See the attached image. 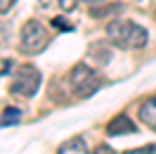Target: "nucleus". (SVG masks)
<instances>
[{"instance_id":"14","label":"nucleus","mask_w":156,"mask_h":154,"mask_svg":"<svg viewBox=\"0 0 156 154\" xmlns=\"http://www.w3.org/2000/svg\"><path fill=\"white\" fill-rule=\"evenodd\" d=\"M85 2H102V0H85Z\"/></svg>"},{"instance_id":"4","label":"nucleus","mask_w":156,"mask_h":154,"mask_svg":"<svg viewBox=\"0 0 156 154\" xmlns=\"http://www.w3.org/2000/svg\"><path fill=\"white\" fill-rule=\"evenodd\" d=\"M45 45H48V33L40 26V21H26L21 29L19 48L24 52H40Z\"/></svg>"},{"instance_id":"10","label":"nucleus","mask_w":156,"mask_h":154,"mask_svg":"<svg viewBox=\"0 0 156 154\" xmlns=\"http://www.w3.org/2000/svg\"><path fill=\"white\" fill-rule=\"evenodd\" d=\"M76 2H78V0H59V5H62V10H64V12H71L73 7H76Z\"/></svg>"},{"instance_id":"1","label":"nucleus","mask_w":156,"mask_h":154,"mask_svg":"<svg viewBox=\"0 0 156 154\" xmlns=\"http://www.w3.org/2000/svg\"><path fill=\"white\" fill-rule=\"evenodd\" d=\"M107 36L116 48H123V50L144 48L147 40H149V33H147L144 26H140L130 19H111L107 24Z\"/></svg>"},{"instance_id":"8","label":"nucleus","mask_w":156,"mask_h":154,"mask_svg":"<svg viewBox=\"0 0 156 154\" xmlns=\"http://www.w3.org/2000/svg\"><path fill=\"white\" fill-rule=\"evenodd\" d=\"M19 121H21V109H17V107H7L0 116V126H14Z\"/></svg>"},{"instance_id":"9","label":"nucleus","mask_w":156,"mask_h":154,"mask_svg":"<svg viewBox=\"0 0 156 154\" xmlns=\"http://www.w3.org/2000/svg\"><path fill=\"white\" fill-rule=\"evenodd\" d=\"M156 145H144V147H137V149H128L126 154H154Z\"/></svg>"},{"instance_id":"11","label":"nucleus","mask_w":156,"mask_h":154,"mask_svg":"<svg viewBox=\"0 0 156 154\" xmlns=\"http://www.w3.org/2000/svg\"><path fill=\"white\" fill-rule=\"evenodd\" d=\"M17 0H0V14H5V12H10V7L14 5Z\"/></svg>"},{"instance_id":"13","label":"nucleus","mask_w":156,"mask_h":154,"mask_svg":"<svg viewBox=\"0 0 156 154\" xmlns=\"http://www.w3.org/2000/svg\"><path fill=\"white\" fill-rule=\"evenodd\" d=\"M95 154H114V152L109 149L107 145H102V147H97V149H95Z\"/></svg>"},{"instance_id":"6","label":"nucleus","mask_w":156,"mask_h":154,"mask_svg":"<svg viewBox=\"0 0 156 154\" xmlns=\"http://www.w3.org/2000/svg\"><path fill=\"white\" fill-rule=\"evenodd\" d=\"M140 119H142V123L156 130V97H149L140 105Z\"/></svg>"},{"instance_id":"3","label":"nucleus","mask_w":156,"mask_h":154,"mask_svg":"<svg viewBox=\"0 0 156 154\" xmlns=\"http://www.w3.org/2000/svg\"><path fill=\"white\" fill-rule=\"evenodd\" d=\"M40 71L36 67H31V64H24V67L17 69V74H14V81H12V93L14 95H24V97H33L38 93L40 88Z\"/></svg>"},{"instance_id":"12","label":"nucleus","mask_w":156,"mask_h":154,"mask_svg":"<svg viewBox=\"0 0 156 154\" xmlns=\"http://www.w3.org/2000/svg\"><path fill=\"white\" fill-rule=\"evenodd\" d=\"M64 21H66V19H59V17H55V19H52V24H55L57 29H59V26H62V29H71V26H69V24H64Z\"/></svg>"},{"instance_id":"5","label":"nucleus","mask_w":156,"mask_h":154,"mask_svg":"<svg viewBox=\"0 0 156 154\" xmlns=\"http://www.w3.org/2000/svg\"><path fill=\"white\" fill-rule=\"evenodd\" d=\"M107 133L109 135H133V133H137V123L130 119V116H126V114H118L116 119H111L107 123Z\"/></svg>"},{"instance_id":"2","label":"nucleus","mask_w":156,"mask_h":154,"mask_svg":"<svg viewBox=\"0 0 156 154\" xmlns=\"http://www.w3.org/2000/svg\"><path fill=\"white\" fill-rule=\"evenodd\" d=\"M69 81H71V90H73L76 97H90L99 88L97 74L88 64H76L71 69V74H69Z\"/></svg>"},{"instance_id":"7","label":"nucleus","mask_w":156,"mask_h":154,"mask_svg":"<svg viewBox=\"0 0 156 154\" xmlns=\"http://www.w3.org/2000/svg\"><path fill=\"white\" fill-rule=\"evenodd\" d=\"M57 154H88V147L80 138H73V140H66V142L59 147Z\"/></svg>"}]
</instances>
